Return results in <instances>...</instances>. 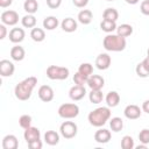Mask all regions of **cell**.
<instances>
[{
    "label": "cell",
    "mask_w": 149,
    "mask_h": 149,
    "mask_svg": "<svg viewBox=\"0 0 149 149\" xmlns=\"http://www.w3.org/2000/svg\"><path fill=\"white\" fill-rule=\"evenodd\" d=\"M36 84H37V78L34 77V76L23 79L22 81H20L19 84H16V86H15V88H14V94H15V97H16L19 100H21V101L28 100V99L31 97L33 90L35 88Z\"/></svg>",
    "instance_id": "6da1fadb"
},
{
    "label": "cell",
    "mask_w": 149,
    "mask_h": 149,
    "mask_svg": "<svg viewBox=\"0 0 149 149\" xmlns=\"http://www.w3.org/2000/svg\"><path fill=\"white\" fill-rule=\"evenodd\" d=\"M111 119L109 107H98L91 111L87 115L88 122L94 127H102Z\"/></svg>",
    "instance_id": "7a4b0ae2"
},
{
    "label": "cell",
    "mask_w": 149,
    "mask_h": 149,
    "mask_svg": "<svg viewBox=\"0 0 149 149\" xmlns=\"http://www.w3.org/2000/svg\"><path fill=\"white\" fill-rule=\"evenodd\" d=\"M126 37H121L118 34H108L104 37L102 45L107 51H122L126 48Z\"/></svg>",
    "instance_id": "3957f363"
},
{
    "label": "cell",
    "mask_w": 149,
    "mask_h": 149,
    "mask_svg": "<svg viewBox=\"0 0 149 149\" xmlns=\"http://www.w3.org/2000/svg\"><path fill=\"white\" fill-rule=\"evenodd\" d=\"M70 71L65 66L50 65L47 69V77L51 80H64L69 77Z\"/></svg>",
    "instance_id": "277c9868"
},
{
    "label": "cell",
    "mask_w": 149,
    "mask_h": 149,
    "mask_svg": "<svg viewBox=\"0 0 149 149\" xmlns=\"http://www.w3.org/2000/svg\"><path fill=\"white\" fill-rule=\"evenodd\" d=\"M79 114V107L76 104L66 102L58 107V115L63 119H74Z\"/></svg>",
    "instance_id": "5b68a950"
},
{
    "label": "cell",
    "mask_w": 149,
    "mask_h": 149,
    "mask_svg": "<svg viewBox=\"0 0 149 149\" xmlns=\"http://www.w3.org/2000/svg\"><path fill=\"white\" fill-rule=\"evenodd\" d=\"M59 132H61V134L64 139L70 140V139H73L77 135L78 127L73 121H64L59 127Z\"/></svg>",
    "instance_id": "8992f818"
},
{
    "label": "cell",
    "mask_w": 149,
    "mask_h": 149,
    "mask_svg": "<svg viewBox=\"0 0 149 149\" xmlns=\"http://www.w3.org/2000/svg\"><path fill=\"white\" fill-rule=\"evenodd\" d=\"M1 22L6 26H15L19 22V14L15 10H5L1 13Z\"/></svg>",
    "instance_id": "52a82bcc"
},
{
    "label": "cell",
    "mask_w": 149,
    "mask_h": 149,
    "mask_svg": "<svg viewBox=\"0 0 149 149\" xmlns=\"http://www.w3.org/2000/svg\"><path fill=\"white\" fill-rule=\"evenodd\" d=\"M37 94H38V98L42 101H44V102L51 101L54 99V97H55L54 90L49 85H42V86H40V88L37 91Z\"/></svg>",
    "instance_id": "ba28073f"
},
{
    "label": "cell",
    "mask_w": 149,
    "mask_h": 149,
    "mask_svg": "<svg viewBox=\"0 0 149 149\" xmlns=\"http://www.w3.org/2000/svg\"><path fill=\"white\" fill-rule=\"evenodd\" d=\"M111 62H112V59L108 54H106V52L99 54L95 58V66L99 70H107L111 66Z\"/></svg>",
    "instance_id": "9c48e42d"
},
{
    "label": "cell",
    "mask_w": 149,
    "mask_h": 149,
    "mask_svg": "<svg viewBox=\"0 0 149 149\" xmlns=\"http://www.w3.org/2000/svg\"><path fill=\"white\" fill-rule=\"evenodd\" d=\"M15 71L14 64L8 59H1L0 61V74L2 77H10L13 76Z\"/></svg>",
    "instance_id": "30bf717a"
},
{
    "label": "cell",
    "mask_w": 149,
    "mask_h": 149,
    "mask_svg": "<svg viewBox=\"0 0 149 149\" xmlns=\"http://www.w3.org/2000/svg\"><path fill=\"white\" fill-rule=\"evenodd\" d=\"M87 85L91 90H101L105 85V79L99 74H91L87 78Z\"/></svg>",
    "instance_id": "8fae6325"
},
{
    "label": "cell",
    "mask_w": 149,
    "mask_h": 149,
    "mask_svg": "<svg viewBox=\"0 0 149 149\" xmlns=\"http://www.w3.org/2000/svg\"><path fill=\"white\" fill-rule=\"evenodd\" d=\"M86 94V88L81 85H74L70 88L69 91V97L73 100V101H78L81 100Z\"/></svg>",
    "instance_id": "7c38bea8"
},
{
    "label": "cell",
    "mask_w": 149,
    "mask_h": 149,
    "mask_svg": "<svg viewBox=\"0 0 149 149\" xmlns=\"http://www.w3.org/2000/svg\"><path fill=\"white\" fill-rule=\"evenodd\" d=\"M141 108L137 106V105H128L126 106L125 111H123V114L127 119L129 120H135V119H139L141 116Z\"/></svg>",
    "instance_id": "4fadbf2b"
},
{
    "label": "cell",
    "mask_w": 149,
    "mask_h": 149,
    "mask_svg": "<svg viewBox=\"0 0 149 149\" xmlns=\"http://www.w3.org/2000/svg\"><path fill=\"white\" fill-rule=\"evenodd\" d=\"M23 137L26 140L27 143L31 142V141H35V140H40L41 137V133H40V129L36 128V127H28L24 129V133H23Z\"/></svg>",
    "instance_id": "5bb4252c"
},
{
    "label": "cell",
    "mask_w": 149,
    "mask_h": 149,
    "mask_svg": "<svg viewBox=\"0 0 149 149\" xmlns=\"http://www.w3.org/2000/svg\"><path fill=\"white\" fill-rule=\"evenodd\" d=\"M26 33L23 28H12L9 31V41L12 43H21L24 40Z\"/></svg>",
    "instance_id": "9a60e30c"
},
{
    "label": "cell",
    "mask_w": 149,
    "mask_h": 149,
    "mask_svg": "<svg viewBox=\"0 0 149 149\" xmlns=\"http://www.w3.org/2000/svg\"><path fill=\"white\" fill-rule=\"evenodd\" d=\"M111 136H112V134H111V132H109L108 129L101 128V129H99V130L95 132V134H94V140H95V142L104 144V143L109 142Z\"/></svg>",
    "instance_id": "2e32d148"
},
{
    "label": "cell",
    "mask_w": 149,
    "mask_h": 149,
    "mask_svg": "<svg viewBox=\"0 0 149 149\" xmlns=\"http://www.w3.org/2000/svg\"><path fill=\"white\" fill-rule=\"evenodd\" d=\"M19 147V140L15 135L9 134L2 139V148L3 149H16Z\"/></svg>",
    "instance_id": "e0dca14e"
},
{
    "label": "cell",
    "mask_w": 149,
    "mask_h": 149,
    "mask_svg": "<svg viewBox=\"0 0 149 149\" xmlns=\"http://www.w3.org/2000/svg\"><path fill=\"white\" fill-rule=\"evenodd\" d=\"M61 27L66 33H73V31L77 30L78 24H77V21L74 19H72V17H65L61 22Z\"/></svg>",
    "instance_id": "ac0fdd59"
},
{
    "label": "cell",
    "mask_w": 149,
    "mask_h": 149,
    "mask_svg": "<svg viewBox=\"0 0 149 149\" xmlns=\"http://www.w3.org/2000/svg\"><path fill=\"white\" fill-rule=\"evenodd\" d=\"M24 56H26V51L21 45H14L10 49V57L13 61L20 62L24 58Z\"/></svg>",
    "instance_id": "d6986e66"
},
{
    "label": "cell",
    "mask_w": 149,
    "mask_h": 149,
    "mask_svg": "<svg viewBox=\"0 0 149 149\" xmlns=\"http://www.w3.org/2000/svg\"><path fill=\"white\" fill-rule=\"evenodd\" d=\"M105 100H106V104L108 107H115L120 102V94L116 91H111L107 93Z\"/></svg>",
    "instance_id": "ffe728a7"
},
{
    "label": "cell",
    "mask_w": 149,
    "mask_h": 149,
    "mask_svg": "<svg viewBox=\"0 0 149 149\" xmlns=\"http://www.w3.org/2000/svg\"><path fill=\"white\" fill-rule=\"evenodd\" d=\"M44 141L49 146H56L59 142V134L55 130H47L44 134Z\"/></svg>",
    "instance_id": "44dd1931"
},
{
    "label": "cell",
    "mask_w": 149,
    "mask_h": 149,
    "mask_svg": "<svg viewBox=\"0 0 149 149\" xmlns=\"http://www.w3.org/2000/svg\"><path fill=\"white\" fill-rule=\"evenodd\" d=\"M78 21L81 23V24H90L92 19H93V14L90 9H83L78 13Z\"/></svg>",
    "instance_id": "7402d4cb"
},
{
    "label": "cell",
    "mask_w": 149,
    "mask_h": 149,
    "mask_svg": "<svg viewBox=\"0 0 149 149\" xmlns=\"http://www.w3.org/2000/svg\"><path fill=\"white\" fill-rule=\"evenodd\" d=\"M58 24L59 22L56 16H47L43 20V28H45L47 30H54L55 28H57Z\"/></svg>",
    "instance_id": "603a6c76"
},
{
    "label": "cell",
    "mask_w": 149,
    "mask_h": 149,
    "mask_svg": "<svg viewBox=\"0 0 149 149\" xmlns=\"http://www.w3.org/2000/svg\"><path fill=\"white\" fill-rule=\"evenodd\" d=\"M30 37L33 41L35 42H42L44 41L45 38V31L42 29V28H37V27H34L30 31Z\"/></svg>",
    "instance_id": "cb8c5ba5"
},
{
    "label": "cell",
    "mask_w": 149,
    "mask_h": 149,
    "mask_svg": "<svg viewBox=\"0 0 149 149\" xmlns=\"http://www.w3.org/2000/svg\"><path fill=\"white\" fill-rule=\"evenodd\" d=\"M116 34L121 37H127V36H130L133 34V27L128 23H123V24H120L119 27H116Z\"/></svg>",
    "instance_id": "d4e9b609"
},
{
    "label": "cell",
    "mask_w": 149,
    "mask_h": 149,
    "mask_svg": "<svg viewBox=\"0 0 149 149\" xmlns=\"http://www.w3.org/2000/svg\"><path fill=\"white\" fill-rule=\"evenodd\" d=\"M102 17L104 20H108V21H114L116 22V20L119 19V12L115 8H106L102 13Z\"/></svg>",
    "instance_id": "484cf974"
},
{
    "label": "cell",
    "mask_w": 149,
    "mask_h": 149,
    "mask_svg": "<svg viewBox=\"0 0 149 149\" xmlns=\"http://www.w3.org/2000/svg\"><path fill=\"white\" fill-rule=\"evenodd\" d=\"M109 127H111L112 132L119 133V132L122 130V128H123V121H122V119L119 118V116L112 118V119L109 120Z\"/></svg>",
    "instance_id": "4316f807"
},
{
    "label": "cell",
    "mask_w": 149,
    "mask_h": 149,
    "mask_svg": "<svg viewBox=\"0 0 149 149\" xmlns=\"http://www.w3.org/2000/svg\"><path fill=\"white\" fill-rule=\"evenodd\" d=\"M116 23L114 22V21H108V20H102L101 22H100V29L102 30V31H105V33H108V34H111V33H113L114 30H116Z\"/></svg>",
    "instance_id": "83f0119b"
},
{
    "label": "cell",
    "mask_w": 149,
    "mask_h": 149,
    "mask_svg": "<svg viewBox=\"0 0 149 149\" xmlns=\"http://www.w3.org/2000/svg\"><path fill=\"white\" fill-rule=\"evenodd\" d=\"M23 9L28 14H35L38 9V2L36 0H26L23 3Z\"/></svg>",
    "instance_id": "f1b7e54d"
},
{
    "label": "cell",
    "mask_w": 149,
    "mask_h": 149,
    "mask_svg": "<svg viewBox=\"0 0 149 149\" xmlns=\"http://www.w3.org/2000/svg\"><path fill=\"white\" fill-rule=\"evenodd\" d=\"M88 99L92 104H100L104 99V95H102V92L101 90H91V92L88 93Z\"/></svg>",
    "instance_id": "f546056e"
},
{
    "label": "cell",
    "mask_w": 149,
    "mask_h": 149,
    "mask_svg": "<svg viewBox=\"0 0 149 149\" xmlns=\"http://www.w3.org/2000/svg\"><path fill=\"white\" fill-rule=\"evenodd\" d=\"M21 23L26 28H34L36 26V17L34 14H27L21 19Z\"/></svg>",
    "instance_id": "4dcf8cb0"
},
{
    "label": "cell",
    "mask_w": 149,
    "mask_h": 149,
    "mask_svg": "<svg viewBox=\"0 0 149 149\" xmlns=\"http://www.w3.org/2000/svg\"><path fill=\"white\" fill-rule=\"evenodd\" d=\"M78 72H80L81 74H84L85 77H90L93 73V66L91 63H81L78 68Z\"/></svg>",
    "instance_id": "1f68e13d"
},
{
    "label": "cell",
    "mask_w": 149,
    "mask_h": 149,
    "mask_svg": "<svg viewBox=\"0 0 149 149\" xmlns=\"http://www.w3.org/2000/svg\"><path fill=\"white\" fill-rule=\"evenodd\" d=\"M134 147H135V144H134L133 137L129 135H125L121 140V148L122 149H133Z\"/></svg>",
    "instance_id": "d6a6232c"
},
{
    "label": "cell",
    "mask_w": 149,
    "mask_h": 149,
    "mask_svg": "<svg viewBox=\"0 0 149 149\" xmlns=\"http://www.w3.org/2000/svg\"><path fill=\"white\" fill-rule=\"evenodd\" d=\"M19 125H20V127H22L23 129L30 127V126H31V116L28 115V114L21 115L20 119H19Z\"/></svg>",
    "instance_id": "836d02e7"
},
{
    "label": "cell",
    "mask_w": 149,
    "mask_h": 149,
    "mask_svg": "<svg viewBox=\"0 0 149 149\" xmlns=\"http://www.w3.org/2000/svg\"><path fill=\"white\" fill-rule=\"evenodd\" d=\"M73 81L76 85H81L84 86V84H87V77H85L84 74H81L80 72H76L73 76Z\"/></svg>",
    "instance_id": "e575fe53"
},
{
    "label": "cell",
    "mask_w": 149,
    "mask_h": 149,
    "mask_svg": "<svg viewBox=\"0 0 149 149\" xmlns=\"http://www.w3.org/2000/svg\"><path fill=\"white\" fill-rule=\"evenodd\" d=\"M139 140L143 144H149V129H147V128L142 129L139 134Z\"/></svg>",
    "instance_id": "d590c367"
},
{
    "label": "cell",
    "mask_w": 149,
    "mask_h": 149,
    "mask_svg": "<svg viewBox=\"0 0 149 149\" xmlns=\"http://www.w3.org/2000/svg\"><path fill=\"white\" fill-rule=\"evenodd\" d=\"M135 71H136V74H137L139 77H141V78H146V77H148V76H149V73H148V71L146 70V68L143 66L142 62H141V63H139V64L136 65Z\"/></svg>",
    "instance_id": "8d00e7d4"
},
{
    "label": "cell",
    "mask_w": 149,
    "mask_h": 149,
    "mask_svg": "<svg viewBox=\"0 0 149 149\" xmlns=\"http://www.w3.org/2000/svg\"><path fill=\"white\" fill-rule=\"evenodd\" d=\"M140 10L143 15L149 16V0H143L140 5Z\"/></svg>",
    "instance_id": "74e56055"
},
{
    "label": "cell",
    "mask_w": 149,
    "mask_h": 149,
    "mask_svg": "<svg viewBox=\"0 0 149 149\" xmlns=\"http://www.w3.org/2000/svg\"><path fill=\"white\" fill-rule=\"evenodd\" d=\"M45 1H47L48 7L51 9H56L62 5V0H45Z\"/></svg>",
    "instance_id": "f35d334b"
},
{
    "label": "cell",
    "mask_w": 149,
    "mask_h": 149,
    "mask_svg": "<svg viewBox=\"0 0 149 149\" xmlns=\"http://www.w3.org/2000/svg\"><path fill=\"white\" fill-rule=\"evenodd\" d=\"M28 144V147L30 148V149H41L42 148V142H41V140H35V141H31V142H29V143H27Z\"/></svg>",
    "instance_id": "ab89813d"
},
{
    "label": "cell",
    "mask_w": 149,
    "mask_h": 149,
    "mask_svg": "<svg viewBox=\"0 0 149 149\" xmlns=\"http://www.w3.org/2000/svg\"><path fill=\"white\" fill-rule=\"evenodd\" d=\"M73 5L78 8H84L87 3H88V0H72Z\"/></svg>",
    "instance_id": "60d3db41"
},
{
    "label": "cell",
    "mask_w": 149,
    "mask_h": 149,
    "mask_svg": "<svg viewBox=\"0 0 149 149\" xmlns=\"http://www.w3.org/2000/svg\"><path fill=\"white\" fill-rule=\"evenodd\" d=\"M7 35V28H6V24H0V40H3Z\"/></svg>",
    "instance_id": "b9f144b4"
},
{
    "label": "cell",
    "mask_w": 149,
    "mask_h": 149,
    "mask_svg": "<svg viewBox=\"0 0 149 149\" xmlns=\"http://www.w3.org/2000/svg\"><path fill=\"white\" fill-rule=\"evenodd\" d=\"M13 2V0H0V7L2 8H6L8 6H10Z\"/></svg>",
    "instance_id": "7bdbcfd3"
},
{
    "label": "cell",
    "mask_w": 149,
    "mask_h": 149,
    "mask_svg": "<svg viewBox=\"0 0 149 149\" xmlns=\"http://www.w3.org/2000/svg\"><path fill=\"white\" fill-rule=\"evenodd\" d=\"M142 111L146 112L147 114H149V100L143 101V104H142Z\"/></svg>",
    "instance_id": "ee69618b"
},
{
    "label": "cell",
    "mask_w": 149,
    "mask_h": 149,
    "mask_svg": "<svg viewBox=\"0 0 149 149\" xmlns=\"http://www.w3.org/2000/svg\"><path fill=\"white\" fill-rule=\"evenodd\" d=\"M142 64H143V66L146 68V70L148 71V73H149V57H148V56L142 61Z\"/></svg>",
    "instance_id": "f6af8a7d"
},
{
    "label": "cell",
    "mask_w": 149,
    "mask_h": 149,
    "mask_svg": "<svg viewBox=\"0 0 149 149\" xmlns=\"http://www.w3.org/2000/svg\"><path fill=\"white\" fill-rule=\"evenodd\" d=\"M127 3H129V5H136L140 0H125Z\"/></svg>",
    "instance_id": "bcb514c9"
},
{
    "label": "cell",
    "mask_w": 149,
    "mask_h": 149,
    "mask_svg": "<svg viewBox=\"0 0 149 149\" xmlns=\"http://www.w3.org/2000/svg\"><path fill=\"white\" fill-rule=\"evenodd\" d=\"M147 56L149 57V48H148V50H147Z\"/></svg>",
    "instance_id": "7dc6e473"
},
{
    "label": "cell",
    "mask_w": 149,
    "mask_h": 149,
    "mask_svg": "<svg viewBox=\"0 0 149 149\" xmlns=\"http://www.w3.org/2000/svg\"><path fill=\"white\" fill-rule=\"evenodd\" d=\"M107 1H114V0H107Z\"/></svg>",
    "instance_id": "c3c4849f"
}]
</instances>
